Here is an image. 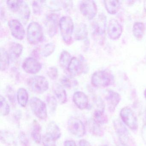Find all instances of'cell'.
<instances>
[{
    "instance_id": "obj_1",
    "label": "cell",
    "mask_w": 146,
    "mask_h": 146,
    "mask_svg": "<svg viewBox=\"0 0 146 146\" xmlns=\"http://www.w3.org/2000/svg\"><path fill=\"white\" fill-rule=\"evenodd\" d=\"M60 30L63 41L68 45L71 44L74 25L72 19L69 16H64L59 20Z\"/></svg>"
},
{
    "instance_id": "obj_2",
    "label": "cell",
    "mask_w": 146,
    "mask_h": 146,
    "mask_svg": "<svg viewBox=\"0 0 146 146\" xmlns=\"http://www.w3.org/2000/svg\"><path fill=\"white\" fill-rule=\"evenodd\" d=\"M113 81V76L106 70L96 72L91 77L92 84L96 88H106L111 85Z\"/></svg>"
},
{
    "instance_id": "obj_3",
    "label": "cell",
    "mask_w": 146,
    "mask_h": 146,
    "mask_svg": "<svg viewBox=\"0 0 146 146\" xmlns=\"http://www.w3.org/2000/svg\"><path fill=\"white\" fill-rule=\"evenodd\" d=\"M27 38L29 43L32 45L38 44L42 41L43 38V29L38 23L31 22L28 25Z\"/></svg>"
},
{
    "instance_id": "obj_4",
    "label": "cell",
    "mask_w": 146,
    "mask_h": 146,
    "mask_svg": "<svg viewBox=\"0 0 146 146\" xmlns=\"http://www.w3.org/2000/svg\"><path fill=\"white\" fill-rule=\"evenodd\" d=\"M27 84L31 91L37 94H43L49 88V83L43 76H35L29 78Z\"/></svg>"
},
{
    "instance_id": "obj_5",
    "label": "cell",
    "mask_w": 146,
    "mask_h": 146,
    "mask_svg": "<svg viewBox=\"0 0 146 146\" xmlns=\"http://www.w3.org/2000/svg\"><path fill=\"white\" fill-rule=\"evenodd\" d=\"M29 104L32 112L37 117L42 120L46 119V106L42 101L37 97H32L30 100Z\"/></svg>"
},
{
    "instance_id": "obj_6",
    "label": "cell",
    "mask_w": 146,
    "mask_h": 146,
    "mask_svg": "<svg viewBox=\"0 0 146 146\" xmlns=\"http://www.w3.org/2000/svg\"><path fill=\"white\" fill-rule=\"evenodd\" d=\"M120 116L125 124L131 129L135 130L138 128V122L135 114L131 108L125 107L121 109Z\"/></svg>"
},
{
    "instance_id": "obj_7",
    "label": "cell",
    "mask_w": 146,
    "mask_h": 146,
    "mask_svg": "<svg viewBox=\"0 0 146 146\" xmlns=\"http://www.w3.org/2000/svg\"><path fill=\"white\" fill-rule=\"evenodd\" d=\"M67 126L69 131L78 137H82L86 133L84 124L80 119L75 117H71L69 119Z\"/></svg>"
},
{
    "instance_id": "obj_8",
    "label": "cell",
    "mask_w": 146,
    "mask_h": 146,
    "mask_svg": "<svg viewBox=\"0 0 146 146\" xmlns=\"http://www.w3.org/2000/svg\"><path fill=\"white\" fill-rule=\"evenodd\" d=\"M80 10L83 15L89 20L93 19L97 14V6L94 1H81Z\"/></svg>"
},
{
    "instance_id": "obj_9",
    "label": "cell",
    "mask_w": 146,
    "mask_h": 146,
    "mask_svg": "<svg viewBox=\"0 0 146 146\" xmlns=\"http://www.w3.org/2000/svg\"><path fill=\"white\" fill-rule=\"evenodd\" d=\"M59 15L57 13H49L46 17V25L48 34L50 37L56 35L59 24Z\"/></svg>"
},
{
    "instance_id": "obj_10",
    "label": "cell",
    "mask_w": 146,
    "mask_h": 146,
    "mask_svg": "<svg viewBox=\"0 0 146 146\" xmlns=\"http://www.w3.org/2000/svg\"><path fill=\"white\" fill-rule=\"evenodd\" d=\"M23 70L26 73L36 74L38 73L42 68L41 64L32 57H29L25 60L22 64Z\"/></svg>"
},
{
    "instance_id": "obj_11",
    "label": "cell",
    "mask_w": 146,
    "mask_h": 146,
    "mask_svg": "<svg viewBox=\"0 0 146 146\" xmlns=\"http://www.w3.org/2000/svg\"><path fill=\"white\" fill-rule=\"evenodd\" d=\"M8 26L12 35L18 40H23L25 36V32L22 24L19 20L12 19L8 23Z\"/></svg>"
},
{
    "instance_id": "obj_12",
    "label": "cell",
    "mask_w": 146,
    "mask_h": 146,
    "mask_svg": "<svg viewBox=\"0 0 146 146\" xmlns=\"http://www.w3.org/2000/svg\"><path fill=\"white\" fill-rule=\"evenodd\" d=\"M123 32L122 25L117 20L111 19L109 20L108 26V36L113 40L119 39Z\"/></svg>"
},
{
    "instance_id": "obj_13",
    "label": "cell",
    "mask_w": 146,
    "mask_h": 146,
    "mask_svg": "<svg viewBox=\"0 0 146 146\" xmlns=\"http://www.w3.org/2000/svg\"><path fill=\"white\" fill-rule=\"evenodd\" d=\"M113 125L121 144L125 146H127L129 142L130 141L129 132L127 129L119 120H115L113 122Z\"/></svg>"
},
{
    "instance_id": "obj_14",
    "label": "cell",
    "mask_w": 146,
    "mask_h": 146,
    "mask_svg": "<svg viewBox=\"0 0 146 146\" xmlns=\"http://www.w3.org/2000/svg\"><path fill=\"white\" fill-rule=\"evenodd\" d=\"M70 76H79L84 73V68L82 62L80 59L73 57L67 69Z\"/></svg>"
},
{
    "instance_id": "obj_15",
    "label": "cell",
    "mask_w": 146,
    "mask_h": 146,
    "mask_svg": "<svg viewBox=\"0 0 146 146\" xmlns=\"http://www.w3.org/2000/svg\"><path fill=\"white\" fill-rule=\"evenodd\" d=\"M106 18L104 14L99 15L93 22V29L94 34L96 36L102 35L105 34L106 26Z\"/></svg>"
},
{
    "instance_id": "obj_16",
    "label": "cell",
    "mask_w": 146,
    "mask_h": 146,
    "mask_svg": "<svg viewBox=\"0 0 146 146\" xmlns=\"http://www.w3.org/2000/svg\"><path fill=\"white\" fill-rule=\"evenodd\" d=\"M72 100L75 105L81 110L86 109L88 106V98L84 92L81 91L75 92L73 94Z\"/></svg>"
},
{
    "instance_id": "obj_17",
    "label": "cell",
    "mask_w": 146,
    "mask_h": 146,
    "mask_svg": "<svg viewBox=\"0 0 146 146\" xmlns=\"http://www.w3.org/2000/svg\"><path fill=\"white\" fill-rule=\"evenodd\" d=\"M106 99L109 111L111 112H113L121 100L120 96L117 92L110 90L108 91Z\"/></svg>"
},
{
    "instance_id": "obj_18",
    "label": "cell",
    "mask_w": 146,
    "mask_h": 146,
    "mask_svg": "<svg viewBox=\"0 0 146 146\" xmlns=\"http://www.w3.org/2000/svg\"><path fill=\"white\" fill-rule=\"evenodd\" d=\"M53 90L57 101L60 104H64L67 102V94L63 86L58 84H55L53 86Z\"/></svg>"
},
{
    "instance_id": "obj_19",
    "label": "cell",
    "mask_w": 146,
    "mask_h": 146,
    "mask_svg": "<svg viewBox=\"0 0 146 146\" xmlns=\"http://www.w3.org/2000/svg\"><path fill=\"white\" fill-rule=\"evenodd\" d=\"M23 49V47L21 44L17 42H11L9 46L8 52L10 59L15 60L18 58L22 54Z\"/></svg>"
},
{
    "instance_id": "obj_20",
    "label": "cell",
    "mask_w": 146,
    "mask_h": 146,
    "mask_svg": "<svg viewBox=\"0 0 146 146\" xmlns=\"http://www.w3.org/2000/svg\"><path fill=\"white\" fill-rule=\"evenodd\" d=\"M88 30L87 25L83 23H81L76 26L74 31L75 39L77 40H85L88 37Z\"/></svg>"
},
{
    "instance_id": "obj_21",
    "label": "cell",
    "mask_w": 146,
    "mask_h": 146,
    "mask_svg": "<svg viewBox=\"0 0 146 146\" xmlns=\"http://www.w3.org/2000/svg\"><path fill=\"white\" fill-rule=\"evenodd\" d=\"M46 134L54 138L56 141L59 139L61 135L59 127L54 121H51L48 124Z\"/></svg>"
},
{
    "instance_id": "obj_22",
    "label": "cell",
    "mask_w": 146,
    "mask_h": 146,
    "mask_svg": "<svg viewBox=\"0 0 146 146\" xmlns=\"http://www.w3.org/2000/svg\"><path fill=\"white\" fill-rule=\"evenodd\" d=\"M88 126L90 132L93 135L101 137L104 135V132L100 125L93 119L88 121Z\"/></svg>"
},
{
    "instance_id": "obj_23",
    "label": "cell",
    "mask_w": 146,
    "mask_h": 146,
    "mask_svg": "<svg viewBox=\"0 0 146 146\" xmlns=\"http://www.w3.org/2000/svg\"><path fill=\"white\" fill-rule=\"evenodd\" d=\"M18 12L23 23H27L30 17L31 12L29 5L25 1H22Z\"/></svg>"
},
{
    "instance_id": "obj_24",
    "label": "cell",
    "mask_w": 146,
    "mask_h": 146,
    "mask_svg": "<svg viewBox=\"0 0 146 146\" xmlns=\"http://www.w3.org/2000/svg\"><path fill=\"white\" fill-rule=\"evenodd\" d=\"M104 2L106 10L109 14L111 15L116 14L120 9V4L118 1L107 0L105 1Z\"/></svg>"
},
{
    "instance_id": "obj_25",
    "label": "cell",
    "mask_w": 146,
    "mask_h": 146,
    "mask_svg": "<svg viewBox=\"0 0 146 146\" xmlns=\"http://www.w3.org/2000/svg\"><path fill=\"white\" fill-rule=\"evenodd\" d=\"M41 127L40 124L36 120L33 121L32 125V131L31 132V136L32 139L36 143H40L42 141Z\"/></svg>"
},
{
    "instance_id": "obj_26",
    "label": "cell",
    "mask_w": 146,
    "mask_h": 146,
    "mask_svg": "<svg viewBox=\"0 0 146 146\" xmlns=\"http://www.w3.org/2000/svg\"><path fill=\"white\" fill-rule=\"evenodd\" d=\"M0 69L1 71H4L9 67L10 58L8 52L5 48H1L0 50Z\"/></svg>"
},
{
    "instance_id": "obj_27",
    "label": "cell",
    "mask_w": 146,
    "mask_h": 146,
    "mask_svg": "<svg viewBox=\"0 0 146 146\" xmlns=\"http://www.w3.org/2000/svg\"><path fill=\"white\" fill-rule=\"evenodd\" d=\"M29 94L24 88H20L17 93V99L19 105L23 107H25L29 101Z\"/></svg>"
},
{
    "instance_id": "obj_28",
    "label": "cell",
    "mask_w": 146,
    "mask_h": 146,
    "mask_svg": "<svg viewBox=\"0 0 146 146\" xmlns=\"http://www.w3.org/2000/svg\"><path fill=\"white\" fill-rule=\"evenodd\" d=\"M60 83L63 87L70 89L76 87L78 84V82L72 76H66L60 79Z\"/></svg>"
},
{
    "instance_id": "obj_29",
    "label": "cell",
    "mask_w": 146,
    "mask_h": 146,
    "mask_svg": "<svg viewBox=\"0 0 146 146\" xmlns=\"http://www.w3.org/2000/svg\"><path fill=\"white\" fill-rule=\"evenodd\" d=\"M72 58L69 52L66 51H63L60 54V56L59 60L60 65L63 69L67 70Z\"/></svg>"
},
{
    "instance_id": "obj_30",
    "label": "cell",
    "mask_w": 146,
    "mask_h": 146,
    "mask_svg": "<svg viewBox=\"0 0 146 146\" xmlns=\"http://www.w3.org/2000/svg\"><path fill=\"white\" fill-rule=\"evenodd\" d=\"M133 34L136 38L140 40L143 37L145 32L144 24L140 22H137L134 24L133 27Z\"/></svg>"
},
{
    "instance_id": "obj_31",
    "label": "cell",
    "mask_w": 146,
    "mask_h": 146,
    "mask_svg": "<svg viewBox=\"0 0 146 146\" xmlns=\"http://www.w3.org/2000/svg\"><path fill=\"white\" fill-rule=\"evenodd\" d=\"M93 119L99 124H105L108 122V118L104 114V111L96 110L94 113Z\"/></svg>"
},
{
    "instance_id": "obj_32",
    "label": "cell",
    "mask_w": 146,
    "mask_h": 146,
    "mask_svg": "<svg viewBox=\"0 0 146 146\" xmlns=\"http://www.w3.org/2000/svg\"><path fill=\"white\" fill-rule=\"evenodd\" d=\"M0 112L2 116H7L10 113V107L5 98L1 95L0 96Z\"/></svg>"
},
{
    "instance_id": "obj_33",
    "label": "cell",
    "mask_w": 146,
    "mask_h": 146,
    "mask_svg": "<svg viewBox=\"0 0 146 146\" xmlns=\"http://www.w3.org/2000/svg\"><path fill=\"white\" fill-rule=\"evenodd\" d=\"M55 45L53 42L47 43L42 48L40 53L42 56L44 57H48L50 56L54 52L55 49Z\"/></svg>"
},
{
    "instance_id": "obj_34",
    "label": "cell",
    "mask_w": 146,
    "mask_h": 146,
    "mask_svg": "<svg viewBox=\"0 0 146 146\" xmlns=\"http://www.w3.org/2000/svg\"><path fill=\"white\" fill-rule=\"evenodd\" d=\"M46 102L50 111L54 113L57 109V100L52 96L48 95L46 97Z\"/></svg>"
},
{
    "instance_id": "obj_35",
    "label": "cell",
    "mask_w": 146,
    "mask_h": 146,
    "mask_svg": "<svg viewBox=\"0 0 146 146\" xmlns=\"http://www.w3.org/2000/svg\"><path fill=\"white\" fill-rule=\"evenodd\" d=\"M22 1H6L7 5L8 6V8L11 10L12 11L16 12L18 11L20 8Z\"/></svg>"
},
{
    "instance_id": "obj_36",
    "label": "cell",
    "mask_w": 146,
    "mask_h": 146,
    "mask_svg": "<svg viewBox=\"0 0 146 146\" xmlns=\"http://www.w3.org/2000/svg\"><path fill=\"white\" fill-rule=\"evenodd\" d=\"M56 140L48 134H46L42 138L43 146H56Z\"/></svg>"
},
{
    "instance_id": "obj_37",
    "label": "cell",
    "mask_w": 146,
    "mask_h": 146,
    "mask_svg": "<svg viewBox=\"0 0 146 146\" xmlns=\"http://www.w3.org/2000/svg\"><path fill=\"white\" fill-rule=\"evenodd\" d=\"M42 2L43 1H33L32 2V8L35 14L39 15L42 13L43 10Z\"/></svg>"
},
{
    "instance_id": "obj_38",
    "label": "cell",
    "mask_w": 146,
    "mask_h": 146,
    "mask_svg": "<svg viewBox=\"0 0 146 146\" xmlns=\"http://www.w3.org/2000/svg\"><path fill=\"white\" fill-rule=\"evenodd\" d=\"M47 74L48 77L52 80L57 79L58 76V69L54 66L49 67L48 70Z\"/></svg>"
},
{
    "instance_id": "obj_39",
    "label": "cell",
    "mask_w": 146,
    "mask_h": 146,
    "mask_svg": "<svg viewBox=\"0 0 146 146\" xmlns=\"http://www.w3.org/2000/svg\"><path fill=\"white\" fill-rule=\"evenodd\" d=\"M7 94L8 99L10 100L11 103L13 105H15L16 100H15V93H14V90L11 88L9 87L7 88Z\"/></svg>"
},
{
    "instance_id": "obj_40",
    "label": "cell",
    "mask_w": 146,
    "mask_h": 146,
    "mask_svg": "<svg viewBox=\"0 0 146 146\" xmlns=\"http://www.w3.org/2000/svg\"><path fill=\"white\" fill-rule=\"evenodd\" d=\"M19 139L22 146H29V141L25 133L21 131L19 135Z\"/></svg>"
},
{
    "instance_id": "obj_41",
    "label": "cell",
    "mask_w": 146,
    "mask_h": 146,
    "mask_svg": "<svg viewBox=\"0 0 146 146\" xmlns=\"http://www.w3.org/2000/svg\"><path fill=\"white\" fill-rule=\"evenodd\" d=\"M142 137L144 143L146 145V125H144L142 128Z\"/></svg>"
},
{
    "instance_id": "obj_42",
    "label": "cell",
    "mask_w": 146,
    "mask_h": 146,
    "mask_svg": "<svg viewBox=\"0 0 146 146\" xmlns=\"http://www.w3.org/2000/svg\"><path fill=\"white\" fill-rule=\"evenodd\" d=\"M64 146H77L75 141L73 140H66L64 142Z\"/></svg>"
},
{
    "instance_id": "obj_43",
    "label": "cell",
    "mask_w": 146,
    "mask_h": 146,
    "mask_svg": "<svg viewBox=\"0 0 146 146\" xmlns=\"http://www.w3.org/2000/svg\"><path fill=\"white\" fill-rule=\"evenodd\" d=\"M79 146H91L90 143L87 140L82 139L79 143Z\"/></svg>"
},
{
    "instance_id": "obj_44",
    "label": "cell",
    "mask_w": 146,
    "mask_h": 146,
    "mask_svg": "<svg viewBox=\"0 0 146 146\" xmlns=\"http://www.w3.org/2000/svg\"><path fill=\"white\" fill-rule=\"evenodd\" d=\"M144 96H145V99H146V89L145 90V91H144Z\"/></svg>"
}]
</instances>
